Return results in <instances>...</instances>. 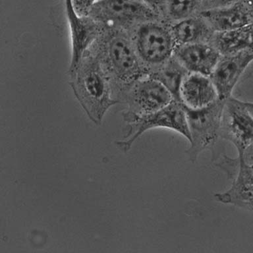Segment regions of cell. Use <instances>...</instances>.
Returning a JSON list of instances; mask_svg holds the SVG:
<instances>
[{
    "instance_id": "obj_1",
    "label": "cell",
    "mask_w": 253,
    "mask_h": 253,
    "mask_svg": "<svg viewBox=\"0 0 253 253\" xmlns=\"http://www.w3.org/2000/svg\"><path fill=\"white\" fill-rule=\"evenodd\" d=\"M90 47L98 55L110 77L117 102L128 86L148 75L128 31L104 26Z\"/></svg>"
},
{
    "instance_id": "obj_2",
    "label": "cell",
    "mask_w": 253,
    "mask_h": 253,
    "mask_svg": "<svg viewBox=\"0 0 253 253\" xmlns=\"http://www.w3.org/2000/svg\"><path fill=\"white\" fill-rule=\"evenodd\" d=\"M69 75L75 98L88 118L95 124L100 125L107 111L118 102L98 55L90 47L76 67L69 71Z\"/></svg>"
},
{
    "instance_id": "obj_3",
    "label": "cell",
    "mask_w": 253,
    "mask_h": 253,
    "mask_svg": "<svg viewBox=\"0 0 253 253\" xmlns=\"http://www.w3.org/2000/svg\"><path fill=\"white\" fill-rule=\"evenodd\" d=\"M172 23L164 19L146 22L128 32L140 60L148 74L174 54Z\"/></svg>"
},
{
    "instance_id": "obj_4",
    "label": "cell",
    "mask_w": 253,
    "mask_h": 253,
    "mask_svg": "<svg viewBox=\"0 0 253 253\" xmlns=\"http://www.w3.org/2000/svg\"><path fill=\"white\" fill-rule=\"evenodd\" d=\"M123 116L127 123L124 140L117 142L122 151L130 150L133 142L147 130L154 128H167L181 134L190 142L187 115L181 103L173 100L161 110L150 114L136 115L124 112Z\"/></svg>"
},
{
    "instance_id": "obj_5",
    "label": "cell",
    "mask_w": 253,
    "mask_h": 253,
    "mask_svg": "<svg viewBox=\"0 0 253 253\" xmlns=\"http://www.w3.org/2000/svg\"><path fill=\"white\" fill-rule=\"evenodd\" d=\"M88 15L103 25L128 32L140 24L162 19L140 0H99Z\"/></svg>"
},
{
    "instance_id": "obj_6",
    "label": "cell",
    "mask_w": 253,
    "mask_h": 253,
    "mask_svg": "<svg viewBox=\"0 0 253 253\" xmlns=\"http://www.w3.org/2000/svg\"><path fill=\"white\" fill-rule=\"evenodd\" d=\"M225 101L219 98L213 104L199 110H191L183 106L191 138L187 154L191 162H196L200 154L214 145L220 136Z\"/></svg>"
},
{
    "instance_id": "obj_7",
    "label": "cell",
    "mask_w": 253,
    "mask_h": 253,
    "mask_svg": "<svg viewBox=\"0 0 253 253\" xmlns=\"http://www.w3.org/2000/svg\"><path fill=\"white\" fill-rule=\"evenodd\" d=\"M173 100L168 89L148 75L128 86L118 98V103L126 105L125 112L136 115L156 112Z\"/></svg>"
},
{
    "instance_id": "obj_8",
    "label": "cell",
    "mask_w": 253,
    "mask_h": 253,
    "mask_svg": "<svg viewBox=\"0 0 253 253\" xmlns=\"http://www.w3.org/2000/svg\"><path fill=\"white\" fill-rule=\"evenodd\" d=\"M217 166L231 180L229 189L215 193L219 203L253 211V167L247 166L238 157L223 156Z\"/></svg>"
},
{
    "instance_id": "obj_9",
    "label": "cell",
    "mask_w": 253,
    "mask_h": 253,
    "mask_svg": "<svg viewBox=\"0 0 253 253\" xmlns=\"http://www.w3.org/2000/svg\"><path fill=\"white\" fill-rule=\"evenodd\" d=\"M220 136L231 142L241 156L253 142V117L243 101L232 96L225 101L221 118Z\"/></svg>"
},
{
    "instance_id": "obj_10",
    "label": "cell",
    "mask_w": 253,
    "mask_h": 253,
    "mask_svg": "<svg viewBox=\"0 0 253 253\" xmlns=\"http://www.w3.org/2000/svg\"><path fill=\"white\" fill-rule=\"evenodd\" d=\"M65 15L70 33L71 56L69 71L73 70L81 57L98 39L104 26L88 15L76 11L73 0H65Z\"/></svg>"
},
{
    "instance_id": "obj_11",
    "label": "cell",
    "mask_w": 253,
    "mask_h": 253,
    "mask_svg": "<svg viewBox=\"0 0 253 253\" xmlns=\"http://www.w3.org/2000/svg\"><path fill=\"white\" fill-rule=\"evenodd\" d=\"M253 61V51L221 55L210 76L215 85L219 99L227 100L232 96L233 89Z\"/></svg>"
},
{
    "instance_id": "obj_12",
    "label": "cell",
    "mask_w": 253,
    "mask_h": 253,
    "mask_svg": "<svg viewBox=\"0 0 253 253\" xmlns=\"http://www.w3.org/2000/svg\"><path fill=\"white\" fill-rule=\"evenodd\" d=\"M174 57L189 73L211 76L221 54L211 43L177 45Z\"/></svg>"
},
{
    "instance_id": "obj_13",
    "label": "cell",
    "mask_w": 253,
    "mask_h": 253,
    "mask_svg": "<svg viewBox=\"0 0 253 253\" xmlns=\"http://www.w3.org/2000/svg\"><path fill=\"white\" fill-rule=\"evenodd\" d=\"M179 102L185 108L199 110L210 106L219 99L211 77L189 73L179 89Z\"/></svg>"
},
{
    "instance_id": "obj_14",
    "label": "cell",
    "mask_w": 253,
    "mask_h": 253,
    "mask_svg": "<svg viewBox=\"0 0 253 253\" xmlns=\"http://www.w3.org/2000/svg\"><path fill=\"white\" fill-rule=\"evenodd\" d=\"M201 15L215 33L231 31L252 23L245 0L225 7L203 10Z\"/></svg>"
},
{
    "instance_id": "obj_15",
    "label": "cell",
    "mask_w": 253,
    "mask_h": 253,
    "mask_svg": "<svg viewBox=\"0 0 253 253\" xmlns=\"http://www.w3.org/2000/svg\"><path fill=\"white\" fill-rule=\"evenodd\" d=\"M171 28L176 46L191 43H211L215 34L201 14L172 23Z\"/></svg>"
},
{
    "instance_id": "obj_16",
    "label": "cell",
    "mask_w": 253,
    "mask_h": 253,
    "mask_svg": "<svg viewBox=\"0 0 253 253\" xmlns=\"http://www.w3.org/2000/svg\"><path fill=\"white\" fill-rule=\"evenodd\" d=\"M211 43L221 55L253 51V23L231 31L215 33Z\"/></svg>"
},
{
    "instance_id": "obj_17",
    "label": "cell",
    "mask_w": 253,
    "mask_h": 253,
    "mask_svg": "<svg viewBox=\"0 0 253 253\" xmlns=\"http://www.w3.org/2000/svg\"><path fill=\"white\" fill-rule=\"evenodd\" d=\"M189 73L174 55L164 64L148 74L161 83L171 94L174 100L179 102V89L186 75Z\"/></svg>"
},
{
    "instance_id": "obj_18",
    "label": "cell",
    "mask_w": 253,
    "mask_h": 253,
    "mask_svg": "<svg viewBox=\"0 0 253 253\" xmlns=\"http://www.w3.org/2000/svg\"><path fill=\"white\" fill-rule=\"evenodd\" d=\"M203 11V0H167L165 19L174 23L199 15Z\"/></svg>"
},
{
    "instance_id": "obj_19",
    "label": "cell",
    "mask_w": 253,
    "mask_h": 253,
    "mask_svg": "<svg viewBox=\"0 0 253 253\" xmlns=\"http://www.w3.org/2000/svg\"><path fill=\"white\" fill-rule=\"evenodd\" d=\"M150 9L153 10L162 19H165V13L167 0H140Z\"/></svg>"
},
{
    "instance_id": "obj_20",
    "label": "cell",
    "mask_w": 253,
    "mask_h": 253,
    "mask_svg": "<svg viewBox=\"0 0 253 253\" xmlns=\"http://www.w3.org/2000/svg\"><path fill=\"white\" fill-rule=\"evenodd\" d=\"M99 0H73V5L81 15H88L89 10Z\"/></svg>"
},
{
    "instance_id": "obj_21",
    "label": "cell",
    "mask_w": 253,
    "mask_h": 253,
    "mask_svg": "<svg viewBox=\"0 0 253 253\" xmlns=\"http://www.w3.org/2000/svg\"><path fill=\"white\" fill-rule=\"evenodd\" d=\"M203 10L214 9L233 5L241 0H203Z\"/></svg>"
},
{
    "instance_id": "obj_22",
    "label": "cell",
    "mask_w": 253,
    "mask_h": 253,
    "mask_svg": "<svg viewBox=\"0 0 253 253\" xmlns=\"http://www.w3.org/2000/svg\"><path fill=\"white\" fill-rule=\"evenodd\" d=\"M247 166L253 167V142L247 148L241 156H237Z\"/></svg>"
},
{
    "instance_id": "obj_23",
    "label": "cell",
    "mask_w": 253,
    "mask_h": 253,
    "mask_svg": "<svg viewBox=\"0 0 253 253\" xmlns=\"http://www.w3.org/2000/svg\"><path fill=\"white\" fill-rule=\"evenodd\" d=\"M247 9H248L249 17L251 21L253 23V0H245Z\"/></svg>"
},
{
    "instance_id": "obj_24",
    "label": "cell",
    "mask_w": 253,
    "mask_h": 253,
    "mask_svg": "<svg viewBox=\"0 0 253 253\" xmlns=\"http://www.w3.org/2000/svg\"><path fill=\"white\" fill-rule=\"evenodd\" d=\"M244 103L247 110L253 117V102H244Z\"/></svg>"
}]
</instances>
